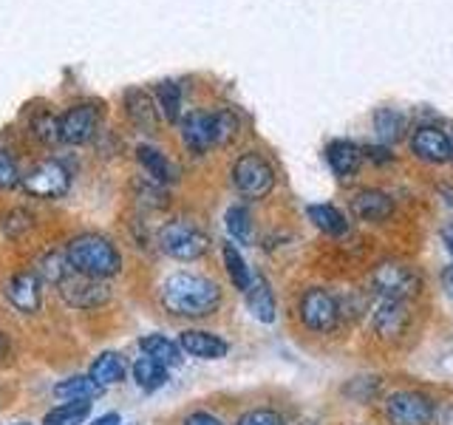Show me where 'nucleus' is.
<instances>
[{
	"label": "nucleus",
	"mask_w": 453,
	"mask_h": 425,
	"mask_svg": "<svg viewBox=\"0 0 453 425\" xmlns=\"http://www.w3.org/2000/svg\"><path fill=\"white\" fill-rule=\"evenodd\" d=\"M162 306L176 318H210L221 306V287L193 273H176L162 287Z\"/></svg>",
	"instance_id": "1"
},
{
	"label": "nucleus",
	"mask_w": 453,
	"mask_h": 425,
	"mask_svg": "<svg viewBox=\"0 0 453 425\" xmlns=\"http://www.w3.org/2000/svg\"><path fill=\"white\" fill-rule=\"evenodd\" d=\"M68 264L74 273L91 275V278H113L122 273V255L111 238L99 236V233H82L77 238L68 241L65 247Z\"/></svg>",
	"instance_id": "2"
},
{
	"label": "nucleus",
	"mask_w": 453,
	"mask_h": 425,
	"mask_svg": "<svg viewBox=\"0 0 453 425\" xmlns=\"http://www.w3.org/2000/svg\"><path fill=\"white\" fill-rule=\"evenodd\" d=\"M156 244L165 255L176 261H196L202 259L210 247V238L204 236V230H198L190 221H167L159 236H156Z\"/></svg>",
	"instance_id": "3"
},
{
	"label": "nucleus",
	"mask_w": 453,
	"mask_h": 425,
	"mask_svg": "<svg viewBox=\"0 0 453 425\" xmlns=\"http://www.w3.org/2000/svg\"><path fill=\"white\" fill-rule=\"evenodd\" d=\"M233 184L244 198H264L275 188V170L261 153H241L233 165Z\"/></svg>",
	"instance_id": "4"
},
{
	"label": "nucleus",
	"mask_w": 453,
	"mask_h": 425,
	"mask_svg": "<svg viewBox=\"0 0 453 425\" xmlns=\"http://www.w3.org/2000/svg\"><path fill=\"white\" fill-rule=\"evenodd\" d=\"M372 283L380 292V298H391V301H403V304L411 301V298H414L422 287L417 269L403 264V261L377 264L374 273H372Z\"/></svg>",
	"instance_id": "5"
},
{
	"label": "nucleus",
	"mask_w": 453,
	"mask_h": 425,
	"mask_svg": "<svg viewBox=\"0 0 453 425\" xmlns=\"http://www.w3.org/2000/svg\"><path fill=\"white\" fill-rule=\"evenodd\" d=\"M382 408H386L388 425H431L436 417V406L431 397L414 389L394 391Z\"/></svg>",
	"instance_id": "6"
},
{
	"label": "nucleus",
	"mask_w": 453,
	"mask_h": 425,
	"mask_svg": "<svg viewBox=\"0 0 453 425\" xmlns=\"http://www.w3.org/2000/svg\"><path fill=\"white\" fill-rule=\"evenodd\" d=\"M297 315L301 323L309 332H332L337 321H340V304L337 298L323 290V287H311L301 295V304H297Z\"/></svg>",
	"instance_id": "7"
},
{
	"label": "nucleus",
	"mask_w": 453,
	"mask_h": 425,
	"mask_svg": "<svg viewBox=\"0 0 453 425\" xmlns=\"http://www.w3.org/2000/svg\"><path fill=\"white\" fill-rule=\"evenodd\" d=\"M57 290H60L63 301L74 309H99L111 301V287L108 281L103 278H91V275H82V273H71L57 283Z\"/></svg>",
	"instance_id": "8"
},
{
	"label": "nucleus",
	"mask_w": 453,
	"mask_h": 425,
	"mask_svg": "<svg viewBox=\"0 0 453 425\" xmlns=\"http://www.w3.org/2000/svg\"><path fill=\"white\" fill-rule=\"evenodd\" d=\"M20 184H23V190L28 196H37V198H60L71 188V174H68V167L63 162L49 159V162H40L37 167L28 170Z\"/></svg>",
	"instance_id": "9"
},
{
	"label": "nucleus",
	"mask_w": 453,
	"mask_h": 425,
	"mask_svg": "<svg viewBox=\"0 0 453 425\" xmlns=\"http://www.w3.org/2000/svg\"><path fill=\"white\" fill-rule=\"evenodd\" d=\"M6 301L23 312V315H37L42 304V281L37 278L35 269H23V273L12 275L4 287Z\"/></svg>",
	"instance_id": "10"
},
{
	"label": "nucleus",
	"mask_w": 453,
	"mask_h": 425,
	"mask_svg": "<svg viewBox=\"0 0 453 425\" xmlns=\"http://www.w3.org/2000/svg\"><path fill=\"white\" fill-rule=\"evenodd\" d=\"M411 151H414L422 162H431V165H442L453 159V145H450V136L445 131H439L434 125H422L411 136Z\"/></svg>",
	"instance_id": "11"
},
{
	"label": "nucleus",
	"mask_w": 453,
	"mask_h": 425,
	"mask_svg": "<svg viewBox=\"0 0 453 425\" xmlns=\"http://www.w3.org/2000/svg\"><path fill=\"white\" fill-rule=\"evenodd\" d=\"M96 131V111L91 105H71L60 117V142L82 145Z\"/></svg>",
	"instance_id": "12"
},
{
	"label": "nucleus",
	"mask_w": 453,
	"mask_h": 425,
	"mask_svg": "<svg viewBox=\"0 0 453 425\" xmlns=\"http://www.w3.org/2000/svg\"><path fill=\"white\" fill-rule=\"evenodd\" d=\"M374 332L382 340H396L405 329H408V309L403 301H391V298H380L377 306H374Z\"/></svg>",
	"instance_id": "13"
},
{
	"label": "nucleus",
	"mask_w": 453,
	"mask_h": 425,
	"mask_svg": "<svg viewBox=\"0 0 453 425\" xmlns=\"http://www.w3.org/2000/svg\"><path fill=\"white\" fill-rule=\"evenodd\" d=\"M179 346H181V352H188L190 358H198V360H221V358H226V352H230V344H226L224 337L212 335L207 329L181 332Z\"/></svg>",
	"instance_id": "14"
},
{
	"label": "nucleus",
	"mask_w": 453,
	"mask_h": 425,
	"mask_svg": "<svg viewBox=\"0 0 453 425\" xmlns=\"http://www.w3.org/2000/svg\"><path fill=\"white\" fill-rule=\"evenodd\" d=\"M125 113L142 134H153L156 128H159V108H156V99L142 89L125 91Z\"/></svg>",
	"instance_id": "15"
},
{
	"label": "nucleus",
	"mask_w": 453,
	"mask_h": 425,
	"mask_svg": "<svg viewBox=\"0 0 453 425\" xmlns=\"http://www.w3.org/2000/svg\"><path fill=\"white\" fill-rule=\"evenodd\" d=\"M351 212L360 221L380 224V221H386L391 212H394V198L388 193H382V190L368 188V190L354 193V198H351Z\"/></svg>",
	"instance_id": "16"
},
{
	"label": "nucleus",
	"mask_w": 453,
	"mask_h": 425,
	"mask_svg": "<svg viewBox=\"0 0 453 425\" xmlns=\"http://www.w3.org/2000/svg\"><path fill=\"white\" fill-rule=\"evenodd\" d=\"M247 298V309L252 312L255 321L261 323H273L278 315V304H275V292L269 287V281L264 275H252L250 287L244 290Z\"/></svg>",
	"instance_id": "17"
},
{
	"label": "nucleus",
	"mask_w": 453,
	"mask_h": 425,
	"mask_svg": "<svg viewBox=\"0 0 453 425\" xmlns=\"http://www.w3.org/2000/svg\"><path fill=\"white\" fill-rule=\"evenodd\" d=\"M181 139L190 153H204L212 148V128H210V113L204 111H190L188 117H181Z\"/></svg>",
	"instance_id": "18"
},
{
	"label": "nucleus",
	"mask_w": 453,
	"mask_h": 425,
	"mask_svg": "<svg viewBox=\"0 0 453 425\" xmlns=\"http://www.w3.org/2000/svg\"><path fill=\"white\" fill-rule=\"evenodd\" d=\"M326 162H329V167L334 170V176L349 179L357 174V167L363 162V148H357L349 139H337L326 148Z\"/></svg>",
	"instance_id": "19"
},
{
	"label": "nucleus",
	"mask_w": 453,
	"mask_h": 425,
	"mask_svg": "<svg viewBox=\"0 0 453 425\" xmlns=\"http://www.w3.org/2000/svg\"><path fill=\"white\" fill-rule=\"evenodd\" d=\"M139 349L145 358L162 363L165 368H173V366H181V346L176 344V340H170L159 332L153 335H142L139 337Z\"/></svg>",
	"instance_id": "20"
},
{
	"label": "nucleus",
	"mask_w": 453,
	"mask_h": 425,
	"mask_svg": "<svg viewBox=\"0 0 453 425\" xmlns=\"http://www.w3.org/2000/svg\"><path fill=\"white\" fill-rule=\"evenodd\" d=\"M88 377L96 382L99 389H105V386H117V382H122L127 377V363L122 354L117 352H103L99 358L91 363V372Z\"/></svg>",
	"instance_id": "21"
},
{
	"label": "nucleus",
	"mask_w": 453,
	"mask_h": 425,
	"mask_svg": "<svg viewBox=\"0 0 453 425\" xmlns=\"http://www.w3.org/2000/svg\"><path fill=\"white\" fill-rule=\"evenodd\" d=\"M139 165L145 167V174L150 182L156 184H170L176 179V167L170 165L167 156L159 151V148H153V145H139Z\"/></svg>",
	"instance_id": "22"
},
{
	"label": "nucleus",
	"mask_w": 453,
	"mask_h": 425,
	"mask_svg": "<svg viewBox=\"0 0 453 425\" xmlns=\"http://www.w3.org/2000/svg\"><path fill=\"white\" fill-rule=\"evenodd\" d=\"M131 375H134V380H136V386H139L142 391H148V394L159 391V389L165 386V382H167V368H165L162 363H156V360L145 358V354H142L139 360H134Z\"/></svg>",
	"instance_id": "23"
},
{
	"label": "nucleus",
	"mask_w": 453,
	"mask_h": 425,
	"mask_svg": "<svg viewBox=\"0 0 453 425\" xmlns=\"http://www.w3.org/2000/svg\"><path fill=\"white\" fill-rule=\"evenodd\" d=\"M103 394V389L96 386V382L88 377V375H74V377H68L63 382H57L54 386V397L57 400H94V397Z\"/></svg>",
	"instance_id": "24"
},
{
	"label": "nucleus",
	"mask_w": 453,
	"mask_h": 425,
	"mask_svg": "<svg viewBox=\"0 0 453 425\" xmlns=\"http://www.w3.org/2000/svg\"><path fill=\"white\" fill-rule=\"evenodd\" d=\"M306 212H309L311 224H315L318 230L326 233V236H334L337 238V236H346L349 233L346 216L337 207H332V205H311Z\"/></svg>",
	"instance_id": "25"
},
{
	"label": "nucleus",
	"mask_w": 453,
	"mask_h": 425,
	"mask_svg": "<svg viewBox=\"0 0 453 425\" xmlns=\"http://www.w3.org/2000/svg\"><path fill=\"white\" fill-rule=\"evenodd\" d=\"M35 273H37V278L42 281V283H60L68 273H71V264H68V255H65V250L60 252V250H49V252H42L40 255V261H37V267H35Z\"/></svg>",
	"instance_id": "26"
},
{
	"label": "nucleus",
	"mask_w": 453,
	"mask_h": 425,
	"mask_svg": "<svg viewBox=\"0 0 453 425\" xmlns=\"http://www.w3.org/2000/svg\"><path fill=\"white\" fill-rule=\"evenodd\" d=\"M88 414H91V400H71L51 408L42 417V425H82L88 420Z\"/></svg>",
	"instance_id": "27"
},
{
	"label": "nucleus",
	"mask_w": 453,
	"mask_h": 425,
	"mask_svg": "<svg viewBox=\"0 0 453 425\" xmlns=\"http://www.w3.org/2000/svg\"><path fill=\"white\" fill-rule=\"evenodd\" d=\"M210 128H212V145H230L238 136L241 120L233 108H219L210 113Z\"/></svg>",
	"instance_id": "28"
},
{
	"label": "nucleus",
	"mask_w": 453,
	"mask_h": 425,
	"mask_svg": "<svg viewBox=\"0 0 453 425\" xmlns=\"http://www.w3.org/2000/svg\"><path fill=\"white\" fill-rule=\"evenodd\" d=\"M221 255H224V267H226V275H230V281H233V287L238 292H244L250 287V281H252V273H250V267L244 261V255H241V250L235 244H224Z\"/></svg>",
	"instance_id": "29"
},
{
	"label": "nucleus",
	"mask_w": 453,
	"mask_h": 425,
	"mask_svg": "<svg viewBox=\"0 0 453 425\" xmlns=\"http://www.w3.org/2000/svg\"><path fill=\"white\" fill-rule=\"evenodd\" d=\"M156 108H159L170 122H179L181 120V89L179 82L173 80H162L156 85Z\"/></svg>",
	"instance_id": "30"
},
{
	"label": "nucleus",
	"mask_w": 453,
	"mask_h": 425,
	"mask_svg": "<svg viewBox=\"0 0 453 425\" xmlns=\"http://www.w3.org/2000/svg\"><path fill=\"white\" fill-rule=\"evenodd\" d=\"M226 233H230L238 244H252V216L244 205H233L224 216Z\"/></svg>",
	"instance_id": "31"
},
{
	"label": "nucleus",
	"mask_w": 453,
	"mask_h": 425,
	"mask_svg": "<svg viewBox=\"0 0 453 425\" xmlns=\"http://www.w3.org/2000/svg\"><path fill=\"white\" fill-rule=\"evenodd\" d=\"M374 131H377V136L382 139V145H391V142H396V139L403 136V131H405V120H403L396 111H391V108H380V111L374 113Z\"/></svg>",
	"instance_id": "32"
},
{
	"label": "nucleus",
	"mask_w": 453,
	"mask_h": 425,
	"mask_svg": "<svg viewBox=\"0 0 453 425\" xmlns=\"http://www.w3.org/2000/svg\"><path fill=\"white\" fill-rule=\"evenodd\" d=\"M32 134L46 142V145H54V142H60V117H54V113L42 111L40 117H35L32 122Z\"/></svg>",
	"instance_id": "33"
},
{
	"label": "nucleus",
	"mask_w": 453,
	"mask_h": 425,
	"mask_svg": "<svg viewBox=\"0 0 453 425\" xmlns=\"http://www.w3.org/2000/svg\"><path fill=\"white\" fill-rule=\"evenodd\" d=\"M23 182L20 170H18V162L12 159V156L0 148V190H12L18 188V184Z\"/></svg>",
	"instance_id": "34"
},
{
	"label": "nucleus",
	"mask_w": 453,
	"mask_h": 425,
	"mask_svg": "<svg viewBox=\"0 0 453 425\" xmlns=\"http://www.w3.org/2000/svg\"><path fill=\"white\" fill-rule=\"evenodd\" d=\"M238 425H287L275 408H252L247 414H241Z\"/></svg>",
	"instance_id": "35"
},
{
	"label": "nucleus",
	"mask_w": 453,
	"mask_h": 425,
	"mask_svg": "<svg viewBox=\"0 0 453 425\" xmlns=\"http://www.w3.org/2000/svg\"><path fill=\"white\" fill-rule=\"evenodd\" d=\"M4 227H6V233L12 238H20L23 233L32 230V216H28L26 210H12L6 216V221H4Z\"/></svg>",
	"instance_id": "36"
},
{
	"label": "nucleus",
	"mask_w": 453,
	"mask_h": 425,
	"mask_svg": "<svg viewBox=\"0 0 453 425\" xmlns=\"http://www.w3.org/2000/svg\"><path fill=\"white\" fill-rule=\"evenodd\" d=\"M181 425H224L216 414H210V411H193V414L184 417Z\"/></svg>",
	"instance_id": "37"
},
{
	"label": "nucleus",
	"mask_w": 453,
	"mask_h": 425,
	"mask_svg": "<svg viewBox=\"0 0 453 425\" xmlns=\"http://www.w3.org/2000/svg\"><path fill=\"white\" fill-rule=\"evenodd\" d=\"M363 156H368V159H374V162H391V159H394L391 151H388L386 145H380V148H365Z\"/></svg>",
	"instance_id": "38"
},
{
	"label": "nucleus",
	"mask_w": 453,
	"mask_h": 425,
	"mask_svg": "<svg viewBox=\"0 0 453 425\" xmlns=\"http://www.w3.org/2000/svg\"><path fill=\"white\" fill-rule=\"evenodd\" d=\"M439 281H442V290L453 298V264L442 269V275H439Z\"/></svg>",
	"instance_id": "39"
},
{
	"label": "nucleus",
	"mask_w": 453,
	"mask_h": 425,
	"mask_svg": "<svg viewBox=\"0 0 453 425\" xmlns=\"http://www.w3.org/2000/svg\"><path fill=\"white\" fill-rule=\"evenodd\" d=\"M91 425H125V422H122V417H119V414H105V417L94 420Z\"/></svg>",
	"instance_id": "40"
},
{
	"label": "nucleus",
	"mask_w": 453,
	"mask_h": 425,
	"mask_svg": "<svg viewBox=\"0 0 453 425\" xmlns=\"http://www.w3.org/2000/svg\"><path fill=\"white\" fill-rule=\"evenodd\" d=\"M442 241H445V247H448V252L453 255V224H448L445 230H442Z\"/></svg>",
	"instance_id": "41"
},
{
	"label": "nucleus",
	"mask_w": 453,
	"mask_h": 425,
	"mask_svg": "<svg viewBox=\"0 0 453 425\" xmlns=\"http://www.w3.org/2000/svg\"><path fill=\"white\" fill-rule=\"evenodd\" d=\"M6 349V337L4 335H0V352H4Z\"/></svg>",
	"instance_id": "42"
},
{
	"label": "nucleus",
	"mask_w": 453,
	"mask_h": 425,
	"mask_svg": "<svg viewBox=\"0 0 453 425\" xmlns=\"http://www.w3.org/2000/svg\"><path fill=\"white\" fill-rule=\"evenodd\" d=\"M18 425H28V422H18Z\"/></svg>",
	"instance_id": "43"
},
{
	"label": "nucleus",
	"mask_w": 453,
	"mask_h": 425,
	"mask_svg": "<svg viewBox=\"0 0 453 425\" xmlns=\"http://www.w3.org/2000/svg\"><path fill=\"white\" fill-rule=\"evenodd\" d=\"M450 145H453V142H450Z\"/></svg>",
	"instance_id": "44"
}]
</instances>
